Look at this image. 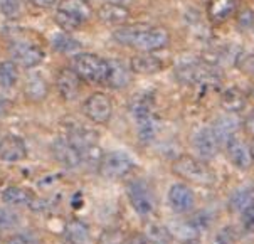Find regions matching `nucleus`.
I'll list each match as a JSON object with an SVG mask.
<instances>
[{
    "mask_svg": "<svg viewBox=\"0 0 254 244\" xmlns=\"http://www.w3.org/2000/svg\"><path fill=\"white\" fill-rule=\"evenodd\" d=\"M83 111L88 120H91L93 123L106 125L111 120V115H113V101L105 93H93L89 98H86Z\"/></svg>",
    "mask_w": 254,
    "mask_h": 244,
    "instance_id": "9",
    "label": "nucleus"
},
{
    "mask_svg": "<svg viewBox=\"0 0 254 244\" xmlns=\"http://www.w3.org/2000/svg\"><path fill=\"white\" fill-rule=\"evenodd\" d=\"M241 216V226L246 233H251L254 234V207H249L246 209L244 212L239 214Z\"/></svg>",
    "mask_w": 254,
    "mask_h": 244,
    "instance_id": "37",
    "label": "nucleus"
},
{
    "mask_svg": "<svg viewBox=\"0 0 254 244\" xmlns=\"http://www.w3.org/2000/svg\"><path fill=\"white\" fill-rule=\"evenodd\" d=\"M2 136H3V135H2V133H0V138H2Z\"/></svg>",
    "mask_w": 254,
    "mask_h": 244,
    "instance_id": "47",
    "label": "nucleus"
},
{
    "mask_svg": "<svg viewBox=\"0 0 254 244\" xmlns=\"http://www.w3.org/2000/svg\"><path fill=\"white\" fill-rule=\"evenodd\" d=\"M10 56H12V61L17 66H22L25 69H32V67H37L39 64L44 61L46 53L42 51L41 46L22 39V41H14L10 44Z\"/></svg>",
    "mask_w": 254,
    "mask_h": 244,
    "instance_id": "8",
    "label": "nucleus"
},
{
    "mask_svg": "<svg viewBox=\"0 0 254 244\" xmlns=\"http://www.w3.org/2000/svg\"><path fill=\"white\" fill-rule=\"evenodd\" d=\"M180 244H202L200 241H199V239H197V238H187V239H184V241L182 243H180Z\"/></svg>",
    "mask_w": 254,
    "mask_h": 244,
    "instance_id": "44",
    "label": "nucleus"
},
{
    "mask_svg": "<svg viewBox=\"0 0 254 244\" xmlns=\"http://www.w3.org/2000/svg\"><path fill=\"white\" fill-rule=\"evenodd\" d=\"M19 79V69L14 61H2L0 62V88L10 89L15 86Z\"/></svg>",
    "mask_w": 254,
    "mask_h": 244,
    "instance_id": "27",
    "label": "nucleus"
},
{
    "mask_svg": "<svg viewBox=\"0 0 254 244\" xmlns=\"http://www.w3.org/2000/svg\"><path fill=\"white\" fill-rule=\"evenodd\" d=\"M27 2L37 8H51L56 3V0H27Z\"/></svg>",
    "mask_w": 254,
    "mask_h": 244,
    "instance_id": "42",
    "label": "nucleus"
},
{
    "mask_svg": "<svg viewBox=\"0 0 254 244\" xmlns=\"http://www.w3.org/2000/svg\"><path fill=\"white\" fill-rule=\"evenodd\" d=\"M236 243V231L232 226H224L214 234L210 244H234Z\"/></svg>",
    "mask_w": 254,
    "mask_h": 244,
    "instance_id": "34",
    "label": "nucleus"
},
{
    "mask_svg": "<svg viewBox=\"0 0 254 244\" xmlns=\"http://www.w3.org/2000/svg\"><path fill=\"white\" fill-rule=\"evenodd\" d=\"M127 244H153L143 233H135L127 239Z\"/></svg>",
    "mask_w": 254,
    "mask_h": 244,
    "instance_id": "39",
    "label": "nucleus"
},
{
    "mask_svg": "<svg viewBox=\"0 0 254 244\" xmlns=\"http://www.w3.org/2000/svg\"><path fill=\"white\" fill-rule=\"evenodd\" d=\"M0 14L7 19H17L20 14L19 0H0Z\"/></svg>",
    "mask_w": 254,
    "mask_h": 244,
    "instance_id": "35",
    "label": "nucleus"
},
{
    "mask_svg": "<svg viewBox=\"0 0 254 244\" xmlns=\"http://www.w3.org/2000/svg\"><path fill=\"white\" fill-rule=\"evenodd\" d=\"M20 224V217L14 209L8 205H0V233L12 231Z\"/></svg>",
    "mask_w": 254,
    "mask_h": 244,
    "instance_id": "31",
    "label": "nucleus"
},
{
    "mask_svg": "<svg viewBox=\"0 0 254 244\" xmlns=\"http://www.w3.org/2000/svg\"><path fill=\"white\" fill-rule=\"evenodd\" d=\"M246 103H248V98L241 91L239 88H229L221 95V106L227 113H239L246 108Z\"/></svg>",
    "mask_w": 254,
    "mask_h": 244,
    "instance_id": "24",
    "label": "nucleus"
},
{
    "mask_svg": "<svg viewBox=\"0 0 254 244\" xmlns=\"http://www.w3.org/2000/svg\"><path fill=\"white\" fill-rule=\"evenodd\" d=\"M249 147H251V155H253V160H254V142L249 145Z\"/></svg>",
    "mask_w": 254,
    "mask_h": 244,
    "instance_id": "46",
    "label": "nucleus"
},
{
    "mask_svg": "<svg viewBox=\"0 0 254 244\" xmlns=\"http://www.w3.org/2000/svg\"><path fill=\"white\" fill-rule=\"evenodd\" d=\"M146 236H148V239L152 243H160V241L174 239L169 228H167V226H162V224H150L148 229H146Z\"/></svg>",
    "mask_w": 254,
    "mask_h": 244,
    "instance_id": "33",
    "label": "nucleus"
},
{
    "mask_svg": "<svg viewBox=\"0 0 254 244\" xmlns=\"http://www.w3.org/2000/svg\"><path fill=\"white\" fill-rule=\"evenodd\" d=\"M128 236L120 229L108 228L103 229V233L98 238V244H127Z\"/></svg>",
    "mask_w": 254,
    "mask_h": 244,
    "instance_id": "32",
    "label": "nucleus"
},
{
    "mask_svg": "<svg viewBox=\"0 0 254 244\" xmlns=\"http://www.w3.org/2000/svg\"><path fill=\"white\" fill-rule=\"evenodd\" d=\"M47 93H49V88H47V81L42 78V76H31L27 78L24 84V95L29 101L34 103H41L47 98Z\"/></svg>",
    "mask_w": 254,
    "mask_h": 244,
    "instance_id": "25",
    "label": "nucleus"
},
{
    "mask_svg": "<svg viewBox=\"0 0 254 244\" xmlns=\"http://www.w3.org/2000/svg\"><path fill=\"white\" fill-rule=\"evenodd\" d=\"M227 207L234 214H241L249 207H254V187L246 185V187L236 189L229 197Z\"/></svg>",
    "mask_w": 254,
    "mask_h": 244,
    "instance_id": "21",
    "label": "nucleus"
},
{
    "mask_svg": "<svg viewBox=\"0 0 254 244\" xmlns=\"http://www.w3.org/2000/svg\"><path fill=\"white\" fill-rule=\"evenodd\" d=\"M243 128H244V131H246L249 136H253V138H254V110L249 111V115L244 118Z\"/></svg>",
    "mask_w": 254,
    "mask_h": 244,
    "instance_id": "40",
    "label": "nucleus"
},
{
    "mask_svg": "<svg viewBox=\"0 0 254 244\" xmlns=\"http://www.w3.org/2000/svg\"><path fill=\"white\" fill-rule=\"evenodd\" d=\"M5 244H39L37 238L29 233H15L7 239Z\"/></svg>",
    "mask_w": 254,
    "mask_h": 244,
    "instance_id": "36",
    "label": "nucleus"
},
{
    "mask_svg": "<svg viewBox=\"0 0 254 244\" xmlns=\"http://www.w3.org/2000/svg\"><path fill=\"white\" fill-rule=\"evenodd\" d=\"M56 86L58 91L64 100H76V96L79 95L81 89V79L76 74V71L72 67H63L58 72V78H56Z\"/></svg>",
    "mask_w": 254,
    "mask_h": 244,
    "instance_id": "15",
    "label": "nucleus"
},
{
    "mask_svg": "<svg viewBox=\"0 0 254 244\" xmlns=\"http://www.w3.org/2000/svg\"><path fill=\"white\" fill-rule=\"evenodd\" d=\"M210 226H212V216L205 211L193 214L190 219L187 221V228L190 229V234L204 233V231H207Z\"/></svg>",
    "mask_w": 254,
    "mask_h": 244,
    "instance_id": "29",
    "label": "nucleus"
},
{
    "mask_svg": "<svg viewBox=\"0 0 254 244\" xmlns=\"http://www.w3.org/2000/svg\"><path fill=\"white\" fill-rule=\"evenodd\" d=\"M167 200H169L170 209L175 214H189L192 212L193 205H195V194L187 183L177 182L169 189Z\"/></svg>",
    "mask_w": 254,
    "mask_h": 244,
    "instance_id": "11",
    "label": "nucleus"
},
{
    "mask_svg": "<svg viewBox=\"0 0 254 244\" xmlns=\"http://www.w3.org/2000/svg\"><path fill=\"white\" fill-rule=\"evenodd\" d=\"M53 155L59 164H63L66 169H77L81 165L79 152L72 147L67 138H58L53 143Z\"/></svg>",
    "mask_w": 254,
    "mask_h": 244,
    "instance_id": "18",
    "label": "nucleus"
},
{
    "mask_svg": "<svg viewBox=\"0 0 254 244\" xmlns=\"http://www.w3.org/2000/svg\"><path fill=\"white\" fill-rule=\"evenodd\" d=\"M163 61L157 56H153V53H140L135 54L130 59V69L135 74L141 76H150V74H157L163 69Z\"/></svg>",
    "mask_w": 254,
    "mask_h": 244,
    "instance_id": "17",
    "label": "nucleus"
},
{
    "mask_svg": "<svg viewBox=\"0 0 254 244\" xmlns=\"http://www.w3.org/2000/svg\"><path fill=\"white\" fill-rule=\"evenodd\" d=\"M10 110H12V103H10V100H7V98L0 96V118L7 117V115L10 113Z\"/></svg>",
    "mask_w": 254,
    "mask_h": 244,
    "instance_id": "41",
    "label": "nucleus"
},
{
    "mask_svg": "<svg viewBox=\"0 0 254 244\" xmlns=\"http://www.w3.org/2000/svg\"><path fill=\"white\" fill-rule=\"evenodd\" d=\"M192 145L202 160H212L217 155L219 148H221V143H219L210 126L199 128L192 136Z\"/></svg>",
    "mask_w": 254,
    "mask_h": 244,
    "instance_id": "12",
    "label": "nucleus"
},
{
    "mask_svg": "<svg viewBox=\"0 0 254 244\" xmlns=\"http://www.w3.org/2000/svg\"><path fill=\"white\" fill-rule=\"evenodd\" d=\"M54 20H56V24L59 25V29H63V31L67 32V34L79 31L84 24L83 20H79L77 17L61 10V8H58V12H56V15H54Z\"/></svg>",
    "mask_w": 254,
    "mask_h": 244,
    "instance_id": "28",
    "label": "nucleus"
},
{
    "mask_svg": "<svg viewBox=\"0 0 254 244\" xmlns=\"http://www.w3.org/2000/svg\"><path fill=\"white\" fill-rule=\"evenodd\" d=\"M110 2H113V3H118V5H125V7H128V5H131L135 0H110Z\"/></svg>",
    "mask_w": 254,
    "mask_h": 244,
    "instance_id": "43",
    "label": "nucleus"
},
{
    "mask_svg": "<svg viewBox=\"0 0 254 244\" xmlns=\"http://www.w3.org/2000/svg\"><path fill=\"white\" fill-rule=\"evenodd\" d=\"M127 195L130 205L138 216L152 217L157 212V195L153 187L145 179H133L127 185Z\"/></svg>",
    "mask_w": 254,
    "mask_h": 244,
    "instance_id": "4",
    "label": "nucleus"
},
{
    "mask_svg": "<svg viewBox=\"0 0 254 244\" xmlns=\"http://www.w3.org/2000/svg\"><path fill=\"white\" fill-rule=\"evenodd\" d=\"M27 158V145L17 135H3L0 138V160L17 164Z\"/></svg>",
    "mask_w": 254,
    "mask_h": 244,
    "instance_id": "13",
    "label": "nucleus"
},
{
    "mask_svg": "<svg viewBox=\"0 0 254 244\" xmlns=\"http://www.w3.org/2000/svg\"><path fill=\"white\" fill-rule=\"evenodd\" d=\"M130 110H131V117L135 120L136 133H138L140 142L150 143L158 133V120L153 115L150 101L143 100V98H140V100L136 98L131 103Z\"/></svg>",
    "mask_w": 254,
    "mask_h": 244,
    "instance_id": "5",
    "label": "nucleus"
},
{
    "mask_svg": "<svg viewBox=\"0 0 254 244\" xmlns=\"http://www.w3.org/2000/svg\"><path fill=\"white\" fill-rule=\"evenodd\" d=\"M222 147L226 148V155L236 169L248 170L254 164L251 155V147L243 138H239L238 135H232L231 138H227V142Z\"/></svg>",
    "mask_w": 254,
    "mask_h": 244,
    "instance_id": "10",
    "label": "nucleus"
},
{
    "mask_svg": "<svg viewBox=\"0 0 254 244\" xmlns=\"http://www.w3.org/2000/svg\"><path fill=\"white\" fill-rule=\"evenodd\" d=\"M135 170V162L125 152H110L105 153L98 165V172L103 179L108 181H118L125 179Z\"/></svg>",
    "mask_w": 254,
    "mask_h": 244,
    "instance_id": "7",
    "label": "nucleus"
},
{
    "mask_svg": "<svg viewBox=\"0 0 254 244\" xmlns=\"http://www.w3.org/2000/svg\"><path fill=\"white\" fill-rule=\"evenodd\" d=\"M239 120L234 117L232 113H227L224 117L217 118L216 123L212 126V131L216 135V138L219 140V143L224 145L227 142V138H231L232 135H236V131L239 130Z\"/></svg>",
    "mask_w": 254,
    "mask_h": 244,
    "instance_id": "23",
    "label": "nucleus"
},
{
    "mask_svg": "<svg viewBox=\"0 0 254 244\" xmlns=\"http://www.w3.org/2000/svg\"><path fill=\"white\" fill-rule=\"evenodd\" d=\"M72 69L79 76L81 81L91 84H106L108 79V61L101 56L91 53H81L72 58Z\"/></svg>",
    "mask_w": 254,
    "mask_h": 244,
    "instance_id": "3",
    "label": "nucleus"
},
{
    "mask_svg": "<svg viewBox=\"0 0 254 244\" xmlns=\"http://www.w3.org/2000/svg\"><path fill=\"white\" fill-rule=\"evenodd\" d=\"M153 244H174V239H169V241H160V243H153Z\"/></svg>",
    "mask_w": 254,
    "mask_h": 244,
    "instance_id": "45",
    "label": "nucleus"
},
{
    "mask_svg": "<svg viewBox=\"0 0 254 244\" xmlns=\"http://www.w3.org/2000/svg\"><path fill=\"white\" fill-rule=\"evenodd\" d=\"M241 0H207V19L214 25L226 24L239 10Z\"/></svg>",
    "mask_w": 254,
    "mask_h": 244,
    "instance_id": "14",
    "label": "nucleus"
},
{
    "mask_svg": "<svg viewBox=\"0 0 254 244\" xmlns=\"http://www.w3.org/2000/svg\"><path fill=\"white\" fill-rule=\"evenodd\" d=\"M113 39L118 44L136 49L140 53H155L165 49L170 44V32L160 25L131 24L116 29Z\"/></svg>",
    "mask_w": 254,
    "mask_h": 244,
    "instance_id": "1",
    "label": "nucleus"
},
{
    "mask_svg": "<svg viewBox=\"0 0 254 244\" xmlns=\"http://www.w3.org/2000/svg\"><path fill=\"white\" fill-rule=\"evenodd\" d=\"M53 46L56 51H59V53H64V54H71V53H77V51L81 49V44L77 42L76 39H72L67 32L64 34H59V36L54 37L53 41Z\"/></svg>",
    "mask_w": 254,
    "mask_h": 244,
    "instance_id": "30",
    "label": "nucleus"
},
{
    "mask_svg": "<svg viewBox=\"0 0 254 244\" xmlns=\"http://www.w3.org/2000/svg\"><path fill=\"white\" fill-rule=\"evenodd\" d=\"M64 233H66V239L69 244H91L93 243L89 226L81 219H71L66 224V228H64Z\"/></svg>",
    "mask_w": 254,
    "mask_h": 244,
    "instance_id": "22",
    "label": "nucleus"
},
{
    "mask_svg": "<svg viewBox=\"0 0 254 244\" xmlns=\"http://www.w3.org/2000/svg\"><path fill=\"white\" fill-rule=\"evenodd\" d=\"M175 76L180 83L184 84H199V86H207V84H216L221 81V74L209 64L202 62H184L177 66Z\"/></svg>",
    "mask_w": 254,
    "mask_h": 244,
    "instance_id": "6",
    "label": "nucleus"
},
{
    "mask_svg": "<svg viewBox=\"0 0 254 244\" xmlns=\"http://www.w3.org/2000/svg\"><path fill=\"white\" fill-rule=\"evenodd\" d=\"M172 174L193 185H212L216 183V172L207 162L193 155H180L172 164Z\"/></svg>",
    "mask_w": 254,
    "mask_h": 244,
    "instance_id": "2",
    "label": "nucleus"
},
{
    "mask_svg": "<svg viewBox=\"0 0 254 244\" xmlns=\"http://www.w3.org/2000/svg\"><path fill=\"white\" fill-rule=\"evenodd\" d=\"M98 15V20L103 22L105 25H125L130 20L131 17V12L128 7L125 5H118V3H113V2H106L98 8L96 12Z\"/></svg>",
    "mask_w": 254,
    "mask_h": 244,
    "instance_id": "16",
    "label": "nucleus"
},
{
    "mask_svg": "<svg viewBox=\"0 0 254 244\" xmlns=\"http://www.w3.org/2000/svg\"><path fill=\"white\" fill-rule=\"evenodd\" d=\"M254 24V12L251 8H246V10H243L238 17V25L241 29H249L253 27Z\"/></svg>",
    "mask_w": 254,
    "mask_h": 244,
    "instance_id": "38",
    "label": "nucleus"
},
{
    "mask_svg": "<svg viewBox=\"0 0 254 244\" xmlns=\"http://www.w3.org/2000/svg\"><path fill=\"white\" fill-rule=\"evenodd\" d=\"M0 244H2V241H0Z\"/></svg>",
    "mask_w": 254,
    "mask_h": 244,
    "instance_id": "48",
    "label": "nucleus"
},
{
    "mask_svg": "<svg viewBox=\"0 0 254 244\" xmlns=\"http://www.w3.org/2000/svg\"><path fill=\"white\" fill-rule=\"evenodd\" d=\"M58 8L77 17L83 22H88L93 17V7L88 0H61Z\"/></svg>",
    "mask_w": 254,
    "mask_h": 244,
    "instance_id": "26",
    "label": "nucleus"
},
{
    "mask_svg": "<svg viewBox=\"0 0 254 244\" xmlns=\"http://www.w3.org/2000/svg\"><path fill=\"white\" fill-rule=\"evenodd\" d=\"M2 200L3 204L8 205L12 209L17 207H31L36 200V195L31 189L20 185H10L2 192Z\"/></svg>",
    "mask_w": 254,
    "mask_h": 244,
    "instance_id": "19",
    "label": "nucleus"
},
{
    "mask_svg": "<svg viewBox=\"0 0 254 244\" xmlns=\"http://www.w3.org/2000/svg\"><path fill=\"white\" fill-rule=\"evenodd\" d=\"M108 79H106V84L113 89H123L127 88L128 84L131 83V69L128 66H125V62L118 61V59H113V61H108Z\"/></svg>",
    "mask_w": 254,
    "mask_h": 244,
    "instance_id": "20",
    "label": "nucleus"
}]
</instances>
